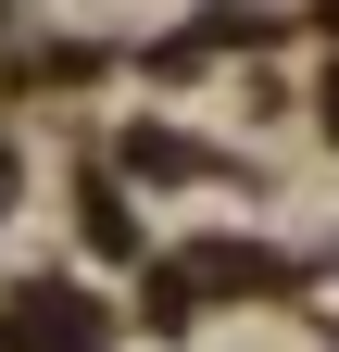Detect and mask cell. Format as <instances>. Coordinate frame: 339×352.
Listing matches in <instances>:
<instances>
[{"label": "cell", "instance_id": "1", "mask_svg": "<svg viewBox=\"0 0 339 352\" xmlns=\"http://www.w3.org/2000/svg\"><path fill=\"white\" fill-rule=\"evenodd\" d=\"M13 352H89V315L38 289V302H25V327H13Z\"/></svg>", "mask_w": 339, "mask_h": 352}]
</instances>
